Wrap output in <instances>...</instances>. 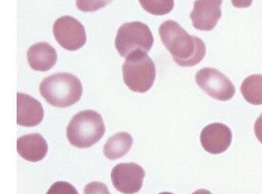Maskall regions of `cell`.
Masks as SVG:
<instances>
[{"mask_svg": "<svg viewBox=\"0 0 262 194\" xmlns=\"http://www.w3.org/2000/svg\"><path fill=\"white\" fill-rule=\"evenodd\" d=\"M159 34L164 46L180 66H195L205 58L206 49L203 41L190 36L176 21H165L159 27Z\"/></svg>", "mask_w": 262, "mask_h": 194, "instance_id": "6da1fadb", "label": "cell"}, {"mask_svg": "<svg viewBox=\"0 0 262 194\" xmlns=\"http://www.w3.org/2000/svg\"><path fill=\"white\" fill-rule=\"evenodd\" d=\"M39 93L50 104L65 108L80 100L83 94V86L75 75L58 73L41 82Z\"/></svg>", "mask_w": 262, "mask_h": 194, "instance_id": "7a4b0ae2", "label": "cell"}, {"mask_svg": "<svg viewBox=\"0 0 262 194\" xmlns=\"http://www.w3.org/2000/svg\"><path fill=\"white\" fill-rule=\"evenodd\" d=\"M106 131L102 116L95 110L79 112L67 127L69 142L78 148H89L99 142Z\"/></svg>", "mask_w": 262, "mask_h": 194, "instance_id": "3957f363", "label": "cell"}, {"mask_svg": "<svg viewBox=\"0 0 262 194\" xmlns=\"http://www.w3.org/2000/svg\"><path fill=\"white\" fill-rule=\"evenodd\" d=\"M124 81L132 91L143 93L148 91L155 82L156 69L151 58L146 52L137 51L126 58L123 64Z\"/></svg>", "mask_w": 262, "mask_h": 194, "instance_id": "277c9868", "label": "cell"}, {"mask_svg": "<svg viewBox=\"0 0 262 194\" xmlns=\"http://www.w3.org/2000/svg\"><path fill=\"white\" fill-rule=\"evenodd\" d=\"M154 44L150 27L140 21L125 23L118 29L115 46L119 54L127 58L137 51L147 52Z\"/></svg>", "mask_w": 262, "mask_h": 194, "instance_id": "5b68a950", "label": "cell"}, {"mask_svg": "<svg viewBox=\"0 0 262 194\" xmlns=\"http://www.w3.org/2000/svg\"><path fill=\"white\" fill-rule=\"evenodd\" d=\"M198 86L215 100L227 101L233 97L235 89L225 74L215 68L199 70L195 75Z\"/></svg>", "mask_w": 262, "mask_h": 194, "instance_id": "8992f818", "label": "cell"}, {"mask_svg": "<svg viewBox=\"0 0 262 194\" xmlns=\"http://www.w3.org/2000/svg\"><path fill=\"white\" fill-rule=\"evenodd\" d=\"M53 33L61 47L70 51L80 49L87 40L83 24L71 16L57 19L53 26Z\"/></svg>", "mask_w": 262, "mask_h": 194, "instance_id": "52a82bcc", "label": "cell"}, {"mask_svg": "<svg viewBox=\"0 0 262 194\" xmlns=\"http://www.w3.org/2000/svg\"><path fill=\"white\" fill-rule=\"evenodd\" d=\"M145 172L143 168L135 163H122L113 169L111 179L113 185L119 192L134 194L143 186Z\"/></svg>", "mask_w": 262, "mask_h": 194, "instance_id": "ba28073f", "label": "cell"}, {"mask_svg": "<svg viewBox=\"0 0 262 194\" xmlns=\"http://www.w3.org/2000/svg\"><path fill=\"white\" fill-rule=\"evenodd\" d=\"M222 0H196L191 17L198 30L211 31L222 17Z\"/></svg>", "mask_w": 262, "mask_h": 194, "instance_id": "9c48e42d", "label": "cell"}, {"mask_svg": "<svg viewBox=\"0 0 262 194\" xmlns=\"http://www.w3.org/2000/svg\"><path fill=\"white\" fill-rule=\"evenodd\" d=\"M232 131L227 125L213 123L203 128L200 135L202 146L209 154L225 152L232 143Z\"/></svg>", "mask_w": 262, "mask_h": 194, "instance_id": "30bf717a", "label": "cell"}, {"mask_svg": "<svg viewBox=\"0 0 262 194\" xmlns=\"http://www.w3.org/2000/svg\"><path fill=\"white\" fill-rule=\"evenodd\" d=\"M17 123L25 127H33L39 125L45 116V112L41 103L25 93H17Z\"/></svg>", "mask_w": 262, "mask_h": 194, "instance_id": "8fae6325", "label": "cell"}, {"mask_svg": "<svg viewBox=\"0 0 262 194\" xmlns=\"http://www.w3.org/2000/svg\"><path fill=\"white\" fill-rule=\"evenodd\" d=\"M17 152L25 160L36 162L45 158L48 153L46 140L39 134H29L17 141Z\"/></svg>", "mask_w": 262, "mask_h": 194, "instance_id": "7c38bea8", "label": "cell"}, {"mask_svg": "<svg viewBox=\"0 0 262 194\" xmlns=\"http://www.w3.org/2000/svg\"><path fill=\"white\" fill-rule=\"evenodd\" d=\"M27 59L29 66L35 71H48L55 66L58 54L51 45L47 42H39L29 48Z\"/></svg>", "mask_w": 262, "mask_h": 194, "instance_id": "4fadbf2b", "label": "cell"}, {"mask_svg": "<svg viewBox=\"0 0 262 194\" xmlns=\"http://www.w3.org/2000/svg\"><path fill=\"white\" fill-rule=\"evenodd\" d=\"M133 144V138L127 132L115 134L107 140L104 146L103 152L110 160H116L125 155Z\"/></svg>", "mask_w": 262, "mask_h": 194, "instance_id": "5bb4252c", "label": "cell"}, {"mask_svg": "<svg viewBox=\"0 0 262 194\" xmlns=\"http://www.w3.org/2000/svg\"><path fill=\"white\" fill-rule=\"evenodd\" d=\"M240 90L248 103L253 105L262 104V75L253 74L247 77Z\"/></svg>", "mask_w": 262, "mask_h": 194, "instance_id": "9a60e30c", "label": "cell"}, {"mask_svg": "<svg viewBox=\"0 0 262 194\" xmlns=\"http://www.w3.org/2000/svg\"><path fill=\"white\" fill-rule=\"evenodd\" d=\"M146 12L153 15L162 16L169 14L174 7V0H139Z\"/></svg>", "mask_w": 262, "mask_h": 194, "instance_id": "2e32d148", "label": "cell"}, {"mask_svg": "<svg viewBox=\"0 0 262 194\" xmlns=\"http://www.w3.org/2000/svg\"><path fill=\"white\" fill-rule=\"evenodd\" d=\"M113 0H77V8L83 12H96L111 4Z\"/></svg>", "mask_w": 262, "mask_h": 194, "instance_id": "e0dca14e", "label": "cell"}, {"mask_svg": "<svg viewBox=\"0 0 262 194\" xmlns=\"http://www.w3.org/2000/svg\"><path fill=\"white\" fill-rule=\"evenodd\" d=\"M47 194H78L73 185L67 182H56L50 187Z\"/></svg>", "mask_w": 262, "mask_h": 194, "instance_id": "ac0fdd59", "label": "cell"}, {"mask_svg": "<svg viewBox=\"0 0 262 194\" xmlns=\"http://www.w3.org/2000/svg\"><path fill=\"white\" fill-rule=\"evenodd\" d=\"M84 194H111L107 186L102 182H91L84 188Z\"/></svg>", "mask_w": 262, "mask_h": 194, "instance_id": "d6986e66", "label": "cell"}, {"mask_svg": "<svg viewBox=\"0 0 262 194\" xmlns=\"http://www.w3.org/2000/svg\"><path fill=\"white\" fill-rule=\"evenodd\" d=\"M254 132L257 140L262 144V114L256 121L254 125Z\"/></svg>", "mask_w": 262, "mask_h": 194, "instance_id": "ffe728a7", "label": "cell"}, {"mask_svg": "<svg viewBox=\"0 0 262 194\" xmlns=\"http://www.w3.org/2000/svg\"><path fill=\"white\" fill-rule=\"evenodd\" d=\"M232 3L236 8H247L251 6L253 0H232Z\"/></svg>", "mask_w": 262, "mask_h": 194, "instance_id": "44dd1931", "label": "cell"}, {"mask_svg": "<svg viewBox=\"0 0 262 194\" xmlns=\"http://www.w3.org/2000/svg\"><path fill=\"white\" fill-rule=\"evenodd\" d=\"M192 194H213L212 192H209V190L206 189H199L196 190L195 192H193Z\"/></svg>", "mask_w": 262, "mask_h": 194, "instance_id": "7402d4cb", "label": "cell"}, {"mask_svg": "<svg viewBox=\"0 0 262 194\" xmlns=\"http://www.w3.org/2000/svg\"><path fill=\"white\" fill-rule=\"evenodd\" d=\"M159 194H173V193H172V192H161V193H159Z\"/></svg>", "mask_w": 262, "mask_h": 194, "instance_id": "603a6c76", "label": "cell"}]
</instances>
